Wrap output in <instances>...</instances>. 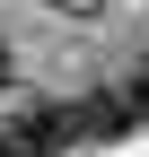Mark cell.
<instances>
[{
    "label": "cell",
    "mask_w": 149,
    "mask_h": 157,
    "mask_svg": "<svg viewBox=\"0 0 149 157\" xmlns=\"http://www.w3.org/2000/svg\"><path fill=\"white\" fill-rule=\"evenodd\" d=\"M123 131H132V113H123V96H114V87L70 105V140H123Z\"/></svg>",
    "instance_id": "cell-1"
},
{
    "label": "cell",
    "mask_w": 149,
    "mask_h": 157,
    "mask_svg": "<svg viewBox=\"0 0 149 157\" xmlns=\"http://www.w3.org/2000/svg\"><path fill=\"white\" fill-rule=\"evenodd\" d=\"M18 131L35 140V157H53V148H70V105H53V96H44V105H26V113H18Z\"/></svg>",
    "instance_id": "cell-2"
},
{
    "label": "cell",
    "mask_w": 149,
    "mask_h": 157,
    "mask_svg": "<svg viewBox=\"0 0 149 157\" xmlns=\"http://www.w3.org/2000/svg\"><path fill=\"white\" fill-rule=\"evenodd\" d=\"M114 96H123V113H132V122H149V61L132 70V87H114Z\"/></svg>",
    "instance_id": "cell-3"
},
{
    "label": "cell",
    "mask_w": 149,
    "mask_h": 157,
    "mask_svg": "<svg viewBox=\"0 0 149 157\" xmlns=\"http://www.w3.org/2000/svg\"><path fill=\"white\" fill-rule=\"evenodd\" d=\"M9 70H18V61H9V44H0V87H9Z\"/></svg>",
    "instance_id": "cell-4"
}]
</instances>
